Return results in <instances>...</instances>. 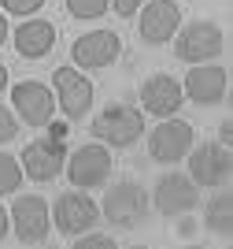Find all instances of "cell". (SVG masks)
I'll return each instance as SVG.
<instances>
[{
    "mask_svg": "<svg viewBox=\"0 0 233 249\" xmlns=\"http://www.w3.org/2000/svg\"><path fill=\"white\" fill-rule=\"evenodd\" d=\"M144 134V115L133 104H108L96 119H93V138H100L104 145L130 149Z\"/></svg>",
    "mask_w": 233,
    "mask_h": 249,
    "instance_id": "1",
    "label": "cell"
},
{
    "mask_svg": "<svg viewBox=\"0 0 233 249\" xmlns=\"http://www.w3.org/2000/svg\"><path fill=\"white\" fill-rule=\"evenodd\" d=\"M174 41V52H178V60L185 63H211L215 56H222V26L211 19H196L189 26H178V34L171 37Z\"/></svg>",
    "mask_w": 233,
    "mask_h": 249,
    "instance_id": "2",
    "label": "cell"
},
{
    "mask_svg": "<svg viewBox=\"0 0 233 249\" xmlns=\"http://www.w3.org/2000/svg\"><path fill=\"white\" fill-rule=\"evenodd\" d=\"M189 178L196 186H207V190H222L233 175V156L230 145L222 142H203V145L189 149Z\"/></svg>",
    "mask_w": 233,
    "mask_h": 249,
    "instance_id": "3",
    "label": "cell"
},
{
    "mask_svg": "<svg viewBox=\"0 0 233 249\" xmlns=\"http://www.w3.org/2000/svg\"><path fill=\"white\" fill-rule=\"evenodd\" d=\"M148 205H152V201H148L144 186H137V182H115V186L104 194L100 212L115 227H137V223H144V216H148Z\"/></svg>",
    "mask_w": 233,
    "mask_h": 249,
    "instance_id": "4",
    "label": "cell"
},
{
    "mask_svg": "<svg viewBox=\"0 0 233 249\" xmlns=\"http://www.w3.org/2000/svg\"><path fill=\"white\" fill-rule=\"evenodd\" d=\"M11 227H15V238L19 246H41L48 238V227H52V212H48V201L37 197V194H26V197H15L11 205Z\"/></svg>",
    "mask_w": 233,
    "mask_h": 249,
    "instance_id": "5",
    "label": "cell"
},
{
    "mask_svg": "<svg viewBox=\"0 0 233 249\" xmlns=\"http://www.w3.org/2000/svg\"><path fill=\"white\" fill-rule=\"evenodd\" d=\"M63 167H67V178L74 190H96L111 175V153H108V145H81L67 156Z\"/></svg>",
    "mask_w": 233,
    "mask_h": 249,
    "instance_id": "6",
    "label": "cell"
},
{
    "mask_svg": "<svg viewBox=\"0 0 233 249\" xmlns=\"http://www.w3.org/2000/svg\"><path fill=\"white\" fill-rule=\"evenodd\" d=\"M193 145H196L193 126L185 119H171V115L148 134V156L155 164H178V160H185V153Z\"/></svg>",
    "mask_w": 233,
    "mask_h": 249,
    "instance_id": "7",
    "label": "cell"
},
{
    "mask_svg": "<svg viewBox=\"0 0 233 249\" xmlns=\"http://www.w3.org/2000/svg\"><path fill=\"white\" fill-rule=\"evenodd\" d=\"M11 104H15V115L26 126H48L52 115H56V93L37 78L11 86Z\"/></svg>",
    "mask_w": 233,
    "mask_h": 249,
    "instance_id": "8",
    "label": "cell"
},
{
    "mask_svg": "<svg viewBox=\"0 0 233 249\" xmlns=\"http://www.w3.org/2000/svg\"><path fill=\"white\" fill-rule=\"evenodd\" d=\"M119 52H122V37L115 30H89L71 45L74 67H81V71H104V67H111L119 60Z\"/></svg>",
    "mask_w": 233,
    "mask_h": 249,
    "instance_id": "9",
    "label": "cell"
},
{
    "mask_svg": "<svg viewBox=\"0 0 233 249\" xmlns=\"http://www.w3.org/2000/svg\"><path fill=\"white\" fill-rule=\"evenodd\" d=\"M182 26V8L178 0H144L141 19H137V34L144 45H167Z\"/></svg>",
    "mask_w": 233,
    "mask_h": 249,
    "instance_id": "10",
    "label": "cell"
},
{
    "mask_svg": "<svg viewBox=\"0 0 233 249\" xmlns=\"http://www.w3.org/2000/svg\"><path fill=\"white\" fill-rule=\"evenodd\" d=\"M52 219H56V227L63 234H85L100 219V205L89 197V190H67V194L56 197Z\"/></svg>",
    "mask_w": 233,
    "mask_h": 249,
    "instance_id": "11",
    "label": "cell"
},
{
    "mask_svg": "<svg viewBox=\"0 0 233 249\" xmlns=\"http://www.w3.org/2000/svg\"><path fill=\"white\" fill-rule=\"evenodd\" d=\"M52 86H56V104H60V112L67 115V119L89 115V108H93V82L78 71V67H56Z\"/></svg>",
    "mask_w": 233,
    "mask_h": 249,
    "instance_id": "12",
    "label": "cell"
},
{
    "mask_svg": "<svg viewBox=\"0 0 233 249\" xmlns=\"http://www.w3.org/2000/svg\"><path fill=\"white\" fill-rule=\"evenodd\" d=\"M22 175L33 178V182H52V178L63 171L67 164V149H63L60 138H37L22 149Z\"/></svg>",
    "mask_w": 233,
    "mask_h": 249,
    "instance_id": "13",
    "label": "cell"
},
{
    "mask_svg": "<svg viewBox=\"0 0 233 249\" xmlns=\"http://www.w3.org/2000/svg\"><path fill=\"white\" fill-rule=\"evenodd\" d=\"M152 201L155 208H159L163 216H185V212H193L196 205H200V186H196L189 175H163L159 182H155L152 190Z\"/></svg>",
    "mask_w": 233,
    "mask_h": 249,
    "instance_id": "14",
    "label": "cell"
},
{
    "mask_svg": "<svg viewBox=\"0 0 233 249\" xmlns=\"http://www.w3.org/2000/svg\"><path fill=\"white\" fill-rule=\"evenodd\" d=\"M226 82H230V74L215 60L211 63H193V71L185 74V82H182V93L193 104H222L226 101Z\"/></svg>",
    "mask_w": 233,
    "mask_h": 249,
    "instance_id": "15",
    "label": "cell"
},
{
    "mask_svg": "<svg viewBox=\"0 0 233 249\" xmlns=\"http://www.w3.org/2000/svg\"><path fill=\"white\" fill-rule=\"evenodd\" d=\"M182 101H185V93H182V82L174 74H152V78L141 82V108L148 115H159V119L178 115Z\"/></svg>",
    "mask_w": 233,
    "mask_h": 249,
    "instance_id": "16",
    "label": "cell"
},
{
    "mask_svg": "<svg viewBox=\"0 0 233 249\" xmlns=\"http://www.w3.org/2000/svg\"><path fill=\"white\" fill-rule=\"evenodd\" d=\"M56 45V26L48 19H26L22 26H15V52L26 60H45Z\"/></svg>",
    "mask_w": 233,
    "mask_h": 249,
    "instance_id": "17",
    "label": "cell"
},
{
    "mask_svg": "<svg viewBox=\"0 0 233 249\" xmlns=\"http://www.w3.org/2000/svg\"><path fill=\"white\" fill-rule=\"evenodd\" d=\"M203 227L218 234V238H233V194L222 190V194H215L203 208Z\"/></svg>",
    "mask_w": 233,
    "mask_h": 249,
    "instance_id": "18",
    "label": "cell"
},
{
    "mask_svg": "<svg viewBox=\"0 0 233 249\" xmlns=\"http://www.w3.org/2000/svg\"><path fill=\"white\" fill-rule=\"evenodd\" d=\"M22 164L15 160V156L0 153V194H15V190L22 186Z\"/></svg>",
    "mask_w": 233,
    "mask_h": 249,
    "instance_id": "19",
    "label": "cell"
},
{
    "mask_svg": "<svg viewBox=\"0 0 233 249\" xmlns=\"http://www.w3.org/2000/svg\"><path fill=\"white\" fill-rule=\"evenodd\" d=\"M111 8V0H67V11H71L74 19H100L104 11Z\"/></svg>",
    "mask_w": 233,
    "mask_h": 249,
    "instance_id": "20",
    "label": "cell"
},
{
    "mask_svg": "<svg viewBox=\"0 0 233 249\" xmlns=\"http://www.w3.org/2000/svg\"><path fill=\"white\" fill-rule=\"evenodd\" d=\"M0 8L8 11V15H37L41 8H45V0H0Z\"/></svg>",
    "mask_w": 233,
    "mask_h": 249,
    "instance_id": "21",
    "label": "cell"
},
{
    "mask_svg": "<svg viewBox=\"0 0 233 249\" xmlns=\"http://www.w3.org/2000/svg\"><path fill=\"white\" fill-rule=\"evenodd\" d=\"M15 134H19V119H15V112H11V108H4V104H0V145H4V142H11Z\"/></svg>",
    "mask_w": 233,
    "mask_h": 249,
    "instance_id": "22",
    "label": "cell"
},
{
    "mask_svg": "<svg viewBox=\"0 0 233 249\" xmlns=\"http://www.w3.org/2000/svg\"><path fill=\"white\" fill-rule=\"evenodd\" d=\"M74 249H115V238H108V234H89V238H74Z\"/></svg>",
    "mask_w": 233,
    "mask_h": 249,
    "instance_id": "23",
    "label": "cell"
},
{
    "mask_svg": "<svg viewBox=\"0 0 233 249\" xmlns=\"http://www.w3.org/2000/svg\"><path fill=\"white\" fill-rule=\"evenodd\" d=\"M141 4H144V0H111V8L119 11L122 19H130V15H137V11H141Z\"/></svg>",
    "mask_w": 233,
    "mask_h": 249,
    "instance_id": "24",
    "label": "cell"
},
{
    "mask_svg": "<svg viewBox=\"0 0 233 249\" xmlns=\"http://www.w3.org/2000/svg\"><path fill=\"white\" fill-rule=\"evenodd\" d=\"M8 227H11V219H8V212H4V208H0V242L8 238Z\"/></svg>",
    "mask_w": 233,
    "mask_h": 249,
    "instance_id": "25",
    "label": "cell"
},
{
    "mask_svg": "<svg viewBox=\"0 0 233 249\" xmlns=\"http://www.w3.org/2000/svg\"><path fill=\"white\" fill-rule=\"evenodd\" d=\"M222 145H233V123H230V119L222 123Z\"/></svg>",
    "mask_w": 233,
    "mask_h": 249,
    "instance_id": "26",
    "label": "cell"
},
{
    "mask_svg": "<svg viewBox=\"0 0 233 249\" xmlns=\"http://www.w3.org/2000/svg\"><path fill=\"white\" fill-rule=\"evenodd\" d=\"M8 41V19H4V11H0V45Z\"/></svg>",
    "mask_w": 233,
    "mask_h": 249,
    "instance_id": "27",
    "label": "cell"
},
{
    "mask_svg": "<svg viewBox=\"0 0 233 249\" xmlns=\"http://www.w3.org/2000/svg\"><path fill=\"white\" fill-rule=\"evenodd\" d=\"M4 89H8V67L0 63V93H4Z\"/></svg>",
    "mask_w": 233,
    "mask_h": 249,
    "instance_id": "28",
    "label": "cell"
}]
</instances>
